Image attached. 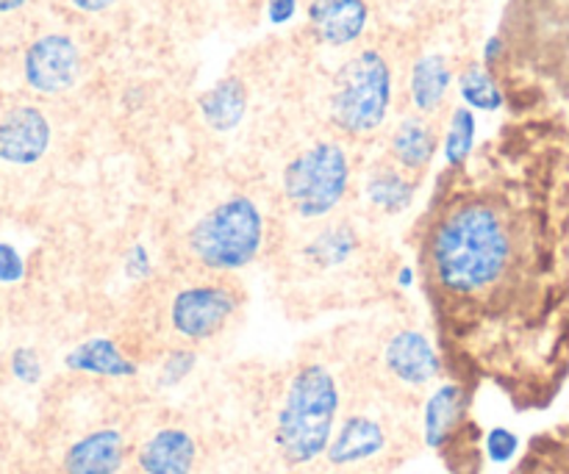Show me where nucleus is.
<instances>
[{
	"mask_svg": "<svg viewBox=\"0 0 569 474\" xmlns=\"http://www.w3.org/2000/svg\"><path fill=\"white\" fill-rule=\"evenodd\" d=\"M339 405L342 394L328 366L306 364L295 372L276 420V447L289 466H309L326 455Z\"/></svg>",
	"mask_w": 569,
	"mask_h": 474,
	"instance_id": "1",
	"label": "nucleus"
},
{
	"mask_svg": "<svg viewBox=\"0 0 569 474\" xmlns=\"http://www.w3.org/2000/svg\"><path fill=\"white\" fill-rule=\"evenodd\" d=\"M264 244V214L248 194H231L206 211L187 233L192 259L209 272H239Z\"/></svg>",
	"mask_w": 569,
	"mask_h": 474,
	"instance_id": "2",
	"label": "nucleus"
},
{
	"mask_svg": "<svg viewBox=\"0 0 569 474\" xmlns=\"http://www.w3.org/2000/svg\"><path fill=\"white\" fill-rule=\"evenodd\" d=\"M392 105V70L378 50H361L339 67L331 92V120L339 131L365 137L383 125Z\"/></svg>",
	"mask_w": 569,
	"mask_h": 474,
	"instance_id": "3",
	"label": "nucleus"
},
{
	"mask_svg": "<svg viewBox=\"0 0 569 474\" xmlns=\"http://www.w3.org/2000/svg\"><path fill=\"white\" fill-rule=\"evenodd\" d=\"M283 198L303 220L333 214L350 186V159L342 144L317 142L283 167Z\"/></svg>",
	"mask_w": 569,
	"mask_h": 474,
	"instance_id": "4",
	"label": "nucleus"
},
{
	"mask_svg": "<svg viewBox=\"0 0 569 474\" xmlns=\"http://www.w3.org/2000/svg\"><path fill=\"white\" fill-rule=\"evenodd\" d=\"M237 294L222 283H194L178 289L170 303V325L183 342H209L237 314Z\"/></svg>",
	"mask_w": 569,
	"mask_h": 474,
	"instance_id": "5",
	"label": "nucleus"
},
{
	"mask_svg": "<svg viewBox=\"0 0 569 474\" xmlns=\"http://www.w3.org/2000/svg\"><path fill=\"white\" fill-rule=\"evenodd\" d=\"M26 83L39 94H61L81 78V50L67 33H44L22 56Z\"/></svg>",
	"mask_w": 569,
	"mask_h": 474,
	"instance_id": "6",
	"label": "nucleus"
},
{
	"mask_svg": "<svg viewBox=\"0 0 569 474\" xmlns=\"http://www.w3.org/2000/svg\"><path fill=\"white\" fill-rule=\"evenodd\" d=\"M53 128L37 105H17L0 120V161L11 167H33L48 155Z\"/></svg>",
	"mask_w": 569,
	"mask_h": 474,
	"instance_id": "7",
	"label": "nucleus"
},
{
	"mask_svg": "<svg viewBox=\"0 0 569 474\" xmlns=\"http://www.w3.org/2000/svg\"><path fill=\"white\" fill-rule=\"evenodd\" d=\"M383 366L403 386L420 389L437 381L439 372L445 370V359L426 333L406 327L395 333L383 347Z\"/></svg>",
	"mask_w": 569,
	"mask_h": 474,
	"instance_id": "8",
	"label": "nucleus"
},
{
	"mask_svg": "<svg viewBox=\"0 0 569 474\" xmlns=\"http://www.w3.org/2000/svg\"><path fill=\"white\" fill-rule=\"evenodd\" d=\"M383 450H387V431L381 427V422L365 414H353L339 422L326 450V458L337 470H345V466H359L365 461L378 458Z\"/></svg>",
	"mask_w": 569,
	"mask_h": 474,
	"instance_id": "9",
	"label": "nucleus"
},
{
	"mask_svg": "<svg viewBox=\"0 0 569 474\" xmlns=\"http://www.w3.org/2000/svg\"><path fill=\"white\" fill-rule=\"evenodd\" d=\"M370 6L365 0H311L309 22L328 48H348L365 33Z\"/></svg>",
	"mask_w": 569,
	"mask_h": 474,
	"instance_id": "10",
	"label": "nucleus"
},
{
	"mask_svg": "<svg viewBox=\"0 0 569 474\" xmlns=\"http://www.w3.org/2000/svg\"><path fill=\"white\" fill-rule=\"evenodd\" d=\"M64 474H117L126 466V436L117 427H100L67 447Z\"/></svg>",
	"mask_w": 569,
	"mask_h": 474,
	"instance_id": "11",
	"label": "nucleus"
},
{
	"mask_svg": "<svg viewBox=\"0 0 569 474\" xmlns=\"http://www.w3.org/2000/svg\"><path fill=\"white\" fill-rule=\"evenodd\" d=\"M467 409H470V392L465 383L448 381L428 397L422 411V436L431 450H445L456 438L459 427L465 425Z\"/></svg>",
	"mask_w": 569,
	"mask_h": 474,
	"instance_id": "12",
	"label": "nucleus"
},
{
	"mask_svg": "<svg viewBox=\"0 0 569 474\" xmlns=\"http://www.w3.org/2000/svg\"><path fill=\"white\" fill-rule=\"evenodd\" d=\"M194 461H198V444L183 427H161L137 453L142 474H192Z\"/></svg>",
	"mask_w": 569,
	"mask_h": 474,
	"instance_id": "13",
	"label": "nucleus"
},
{
	"mask_svg": "<svg viewBox=\"0 0 569 474\" xmlns=\"http://www.w3.org/2000/svg\"><path fill=\"white\" fill-rule=\"evenodd\" d=\"M64 366L76 375L109 377V381H128V377L139 375L137 361L126 355V350L109 336H92L87 342L76 344L64 355Z\"/></svg>",
	"mask_w": 569,
	"mask_h": 474,
	"instance_id": "14",
	"label": "nucleus"
},
{
	"mask_svg": "<svg viewBox=\"0 0 569 474\" xmlns=\"http://www.w3.org/2000/svg\"><path fill=\"white\" fill-rule=\"evenodd\" d=\"M198 111L211 131L231 133L233 128L242 125L244 114H248V89L237 75L220 78L214 87L200 94Z\"/></svg>",
	"mask_w": 569,
	"mask_h": 474,
	"instance_id": "15",
	"label": "nucleus"
},
{
	"mask_svg": "<svg viewBox=\"0 0 569 474\" xmlns=\"http://www.w3.org/2000/svg\"><path fill=\"white\" fill-rule=\"evenodd\" d=\"M450 81H453V72H450L448 59L442 53H426L415 61L411 67V103L417 105V111L422 114H433L439 105L448 98Z\"/></svg>",
	"mask_w": 569,
	"mask_h": 474,
	"instance_id": "16",
	"label": "nucleus"
},
{
	"mask_svg": "<svg viewBox=\"0 0 569 474\" xmlns=\"http://www.w3.org/2000/svg\"><path fill=\"white\" fill-rule=\"evenodd\" d=\"M437 155V137H433V128L428 125L420 117H409L398 125L392 137V159L398 161L403 170L420 172Z\"/></svg>",
	"mask_w": 569,
	"mask_h": 474,
	"instance_id": "17",
	"label": "nucleus"
},
{
	"mask_svg": "<svg viewBox=\"0 0 569 474\" xmlns=\"http://www.w3.org/2000/svg\"><path fill=\"white\" fill-rule=\"evenodd\" d=\"M365 198L367 203L376 205L383 214H403V211H409L415 205L417 183L411 178H406L403 172L383 167V170H376L367 175Z\"/></svg>",
	"mask_w": 569,
	"mask_h": 474,
	"instance_id": "18",
	"label": "nucleus"
},
{
	"mask_svg": "<svg viewBox=\"0 0 569 474\" xmlns=\"http://www.w3.org/2000/svg\"><path fill=\"white\" fill-rule=\"evenodd\" d=\"M356 250H359V233L350 225H331L322 228V231L306 244L303 255L309 264L320 266V270H331V266H342Z\"/></svg>",
	"mask_w": 569,
	"mask_h": 474,
	"instance_id": "19",
	"label": "nucleus"
},
{
	"mask_svg": "<svg viewBox=\"0 0 569 474\" xmlns=\"http://www.w3.org/2000/svg\"><path fill=\"white\" fill-rule=\"evenodd\" d=\"M472 148H476V114L467 105H459L445 133V161L450 170H461L472 155Z\"/></svg>",
	"mask_w": 569,
	"mask_h": 474,
	"instance_id": "20",
	"label": "nucleus"
},
{
	"mask_svg": "<svg viewBox=\"0 0 569 474\" xmlns=\"http://www.w3.org/2000/svg\"><path fill=\"white\" fill-rule=\"evenodd\" d=\"M459 92L465 98L467 109L478 111H498L503 105V92L495 83V78L489 75L487 67L470 64L459 78Z\"/></svg>",
	"mask_w": 569,
	"mask_h": 474,
	"instance_id": "21",
	"label": "nucleus"
},
{
	"mask_svg": "<svg viewBox=\"0 0 569 474\" xmlns=\"http://www.w3.org/2000/svg\"><path fill=\"white\" fill-rule=\"evenodd\" d=\"M198 366V353L192 347H176L167 353V359L159 366V386L176 389L187 381Z\"/></svg>",
	"mask_w": 569,
	"mask_h": 474,
	"instance_id": "22",
	"label": "nucleus"
},
{
	"mask_svg": "<svg viewBox=\"0 0 569 474\" xmlns=\"http://www.w3.org/2000/svg\"><path fill=\"white\" fill-rule=\"evenodd\" d=\"M11 375L26 386H37L42 381V359L33 347H17L11 353Z\"/></svg>",
	"mask_w": 569,
	"mask_h": 474,
	"instance_id": "23",
	"label": "nucleus"
},
{
	"mask_svg": "<svg viewBox=\"0 0 569 474\" xmlns=\"http://www.w3.org/2000/svg\"><path fill=\"white\" fill-rule=\"evenodd\" d=\"M483 450H487L489 461H495V464H509L517 455V450H520V438L511 431H506V427H492L487 438H483Z\"/></svg>",
	"mask_w": 569,
	"mask_h": 474,
	"instance_id": "24",
	"label": "nucleus"
},
{
	"mask_svg": "<svg viewBox=\"0 0 569 474\" xmlns=\"http://www.w3.org/2000/svg\"><path fill=\"white\" fill-rule=\"evenodd\" d=\"M26 281V259L20 250L9 242H0V283L3 286H14V283Z\"/></svg>",
	"mask_w": 569,
	"mask_h": 474,
	"instance_id": "25",
	"label": "nucleus"
},
{
	"mask_svg": "<svg viewBox=\"0 0 569 474\" xmlns=\"http://www.w3.org/2000/svg\"><path fill=\"white\" fill-rule=\"evenodd\" d=\"M122 272H126L128 281H148L153 275V259H150V250L142 242H133L128 248L126 261H122Z\"/></svg>",
	"mask_w": 569,
	"mask_h": 474,
	"instance_id": "26",
	"label": "nucleus"
},
{
	"mask_svg": "<svg viewBox=\"0 0 569 474\" xmlns=\"http://www.w3.org/2000/svg\"><path fill=\"white\" fill-rule=\"evenodd\" d=\"M298 11V0H267V17L272 26H287Z\"/></svg>",
	"mask_w": 569,
	"mask_h": 474,
	"instance_id": "27",
	"label": "nucleus"
},
{
	"mask_svg": "<svg viewBox=\"0 0 569 474\" xmlns=\"http://www.w3.org/2000/svg\"><path fill=\"white\" fill-rule=\"evenodd\" d=\"M70 3L76 6L78 11H83V14H100V11L114 6V0H70Z\"/></svg>",
	"mask_w": 569,
	"mask_h": 474,
	"instance_id": "28",
	"label": "nucleus"
},
{
	"mask_svg": "<svg viewBox=\"0 0 569 474\" xmlns=\"http://www.w3.org/2000/svg\"><path fill=\"white\" fill-rule=\"evenodd\" d=\"M415 283H417V270L415 266H400L398 272H395V286L398 289H415Z\"/></svg>",
	"mask_w": 569,
	"mask_h": 474,
	"instance_id": "29",
	"label": "nucleus"
},
{
	"mask_svg": "<svg viewBox=\"0 0 569 474\" xmlns=\"http://www.w3.org/2000/svg\"><path fill=\"white\" fill-rule=\"evenodd\" d=\"M500 53H503V39L500 37H492L483 44V61H487V67L495 64V61L500 59Z\"/></svg>",
	"mask_w": 569,
	"mask_h": 474,
	"instance_id": "30",
	"label": "nucleus"
},
{
	"mask_svg": "<svg viewBox=\"0 0 569 474\" xmlns=\"http://www.w3.org/2000/svg\"><path fill=\"white\" fill-rule=\"evenodd\" d=\"M28 0H0V14H11V11L22 9Z\"/></svg>",
	"mask_w": 569,
	"mask_h": 474,
	"instance_id": "31",
	"label": "nucleus"
}]
</instances>
